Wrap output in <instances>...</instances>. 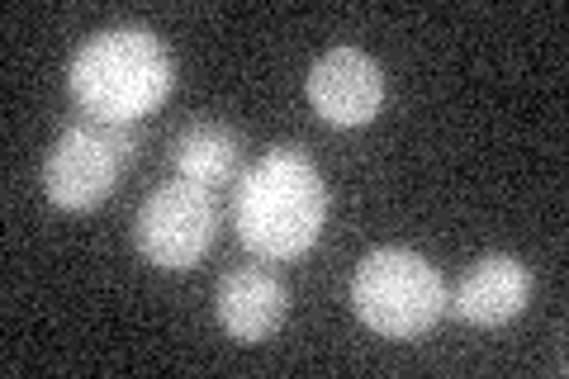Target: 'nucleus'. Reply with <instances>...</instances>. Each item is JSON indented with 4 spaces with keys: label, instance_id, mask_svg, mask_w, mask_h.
Here are the masks:
<instances>
[{
    "label": "nucleus",
    "instance_id": "obj_1",
    "mask_svg": "<svg viewBox=\"0 0 569 379\" xmlns=\"http://www.w3.org/2000/svg\"><path fill=\"white\" fill-rule=\"evenodd\" d=\"M238 238L266 261H295L328 223V180L299 148L261 152L238 180Z\"/></svg>",
    "mask_w": 569,
    "mask_h": 379
},
{
    "label": "nucleus",
    "instance_id": "obj_2",
    "mask_svg": "<svg viewBox=\"0 0 569 379\" xmlns=\"http://www.w3.org/2000/svg\"><path fill=\"white\" fill-rule=\"evenodd\" d=\"M176 62L152 29H104L77 48L67 90L96 123H138L171 96Z\"/></svg>",
    "mask_w": 569,
    "mask_h": 379
},
{
    "label": "nucleus",
    "instance_id": "obj_3",
    "mask_svg": "<svg viewBox=\"0 0 569 379\" xmlns=\"http://www.w3.org/2000/svg\"><path fill=\"white\" fill-rule=\"evenodd\" d=\"M447 303L451 299L441 270L408 247L370 251L351 276V309L380 337H399V341L422 337L427 328H437Z\"/></svg>",
    "mask_w": 569,
    "mask_h": 379
},
{
    "label": "nucleus",
    "instance_id": "obj_4",
    "mask_svg": "<svg viewBox=\"0 0 569 379\" xmlns=\"http://www.w3.org/2000/svg\"><path fill=\"white\" fill-rule=\"evenodd\" d=\"M133 157H138L133 123H96V119L71 123V129L58 133L43 161V190L58 209L86 213L110 200Z\"/></svg>",
    "mask_w": 569,
    "mask_h": 379
},
{
    "label": "nucleus",
    "instance_id": "obj_5",
    "mask_svg": "<svg viewBox=\"0 0 569 379\" xmlns=\"http://www.w3.org/2000/svg\"><path fill=\"white\" fill-rule=\"evenodd\" d=\"M219 238V209H213V190L194 186V180H162L148 200L138 205L133 219V247L142 261L162 270H190L204 261V251Z\"/></svg>",
    "mask_w": 569,
    "mask_h": 379
},
{
    "label": "nucleus",
    "instance_id": "obj_6",
    "mask_svg": "<svg viewBox=\"0 0 569 379\" xmlns=\"http://www.w3.org/2000/svg\"><path fill=\"white\" fill-rule=\"evenodd\" d=\"M309 100L318 119L337 129H361L385 104V71L361 48H328L309 67Z\"/></svg>",
    "mask_w": 569,
    "mask_h": 379
},
{
    "label": "nucleus",
    "instance_id": "obj_7",
    "mask_svg": "<svg viewBox=\"0 0 569 379\" xmlns=\"http://www.w3.org/2000/svg\"><path fill=\"white\" fill-rule=\"evenodd\" d=\"M284 313H290V290L261 266H238L228 270L213 290V318L233 341H266Z\"/></svg>",
    "mask_w": 569,
    "mask_h": 379
},
{
    "label": "nucleus",
    "instance_id": "obj_8",
    "mask_svg": "<svg viewBox=\"0 0 569 379\" xmlns=\"http://www.w3.org/2000/svg\"><path fill=\"white\" fill-rule=\"evenodd\" d=\"M531 299V270L518 257H485L470 266V276L460 280L456 299L447 309H456V318L475 322V328H503L512 322Z\"/></svg>",
    "mask_w": 569,
    "mask_h": 379
},
{
    "label": "nucleus",
    "instance_id": "obj_9",
    "mask_svg": "<svg viewBox=\"0 0 569 379\" xmlns=\"http://www.w3.org/2000/svg\"><path fill=\"white\" fill-rule=\"evenodd\" d=\"M171 161H176V171H181V180H194V186H204V190H219L238 176L242 142L228 123L200 119V123H186V129L176 133Z\"/></svg>",
    "mask_w": 569,
    "mask_h": 379
}]
</instances>
